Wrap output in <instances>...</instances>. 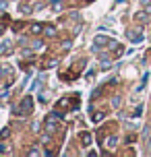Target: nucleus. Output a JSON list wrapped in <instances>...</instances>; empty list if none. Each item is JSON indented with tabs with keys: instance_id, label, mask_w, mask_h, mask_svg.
I'll return each mask as SVG.
<instances>
[{
	"instance_id": "1",
	"label": "nucleus",
	"mask_w": 151,
	"mask_h": 157,
	"mask_svg": "<svg viewBox=\"0 0 151 157\" xmlns=\"http://www.w3.org/2000/svg\"><path fill=\"white\" fill-rule=\"evenodd\" d=\"M31 110H33V99H31V97H25L19 105H15V108H13V112H15L17 116H27Z\"/></svg>"
},
{
	"instance_id": "2",
	"label": "nucleus",
	"mask_w": 151,
	"mask_h": 157,
	"mask_svg": "<svg viewBox=\"0 0 151 157\" xmlns=\"http://www.w3.org/2000/svg\"><path fill=\"white\" fill-rule=\"evenodd\" d=\"M58 124H60V114L58 112H54V114H50L46 118V130L48 132H56L58 130Z\"/></svg>"
},
{
	"instance_id": "3",
	"label": "nucleus",
	"mask_w": 151,
	"mask_h": 157,
	"mask_svg": "<svg viewBox=\"0 0 151 157\" xmlns=\"http://www.w3.org/2000/svg\"><path fill=\"white\" fill-rule=\"evenodd\" d=\"M95 46H116L112 39H108V37H103V35H97L95 37V41H93Z\"/></svg>"
},
{
	"instance_id": "4",
	"label": "nucleus",
	"mask_w": 151,
	"mask_h": 157,
	"mask_svg": "<svg viewBox=\"0 0 151 157\" xmlns=\"http://www.w3.org/2000/svg\"><path fill=\"white\" fill-rule=\"evenodd\" d=\"M143 141H145V147H151V128L149 126L143 128Z\"/></svg>"
},
{
	"instance_id": "5",
	"label": "nucleus",
	"mask_w": 151,
	"mask_h": 157,
	"mask_svg": "<svg viewBox=\"0 0 151 157\" xmlns=\"http://www.w3.org/2000/svg\"><path fill=\"white\" fill-rule=\"evenodd\" d=\"M81 143H83V147H89V145H91V134L83 132V134H81Z\"/></svg>"
},
{
	"instance_id": "6",
	"label": "nucleus",
	"mask_w": 151,
	"mask_h": 157,
	"mask_svg": "<svg viewBox=\"0 0 151 157\" xmlns=\"http://www.w3.org/2000/svg\"><path fill=\"white\" fill-rule=\"evenodd\" d=\"M116 143H118V139H116V136H110V139H106V147H108V149H114Z\"/></svg>"
},
{
	"instance_id": "7",
	"label": "nucleus",
	"mask_w": 151,
	"mask_h": 157,
	"mask_svg": "<svg viewBox=\"0 0 151 157\" xmlns=\"http://www.w3.org/2000/svg\"><path fill=\"white\" fill-rule=\"evenodd\" d=\"M44 27H46V25H40V23L31 25V33H33V35H37V33H41V31H44Z\"/></svg>"
},
{
	"instance_id": "8",
	"label": "nucleus",
	"mask_w": 151,
	"mask_h": 157,
	"mask_svg": "<svg viewBox=\"0 0 151 157\" xmlns=\"http://www.w3.org/2000/svg\"><path fill=\"white\" fill-rule=\"evenodd\" d=\"M128 37L133 39V41H141L143 39V33H139V29H137V33H128Z\"/></svg>"
},
{
	"instance_id": "9",
	"label": "nucleus",
	"mask_w": 151,
	"mask_h": 157,
	"mask_svg": "<svg viewBox=\"0 0 151 157\" xmlns=\"http://www.w3.org/2000/svg\"><path fill=\"white\" fill-rule=\"evenodd\" d=\"M8 52H10V44H2L0 46V56H6Z\"/></svg>"
},
{
	"instance_id": "10",
	"label": "nucleus",
	"mask_w": 151,
	"mask_h": 157,
	"mask_svg": "<svg viewBox=\"0 0 151 157\" xmlns=\"http://www.w3.org/2000/svg\"><path fill=\"white\" fill-rule=\"evenodd\" d=\"M44 33H46V35H56V29L52 25H46V27H44Z\"/></svg>"
},
{
	"instance_id": "11",
	"label": "nucleus",
	"mask_w": 151,
	"mask_h": 157,
	"mask_svg": "<svg viewBox=\"0 0 151 157\" xmlns=\"http://www.w3.org/2000/svg\"><path fill=\"white\" fill-rule=\"evenodd\" d=\"M103 116H106V114H102V112H97V114H93L91 118H93V122H102V120H103Z\"/></svg>"
},
{
	"instance_id": "12",
	"label": "nucleus",
	"mask_w": 151,
	"mask_h": 157,
	"mask_svg": "<svg viewBox=\"0 0 151 157\" xmlns=\"http://www.w3.org/2000/svg\"><path fill=\"white\" fill-rule=\"evenodd\" d=\"M8 134H10V132H8V128H4V130H2V132H0V139H6Z\"/></svg>"
},
{
	"instance_id": "13",
	"label": "nucleus",
	"mask_w": 151,
	"mask_h": 157,
	"mask_svg": "<svg viewBox=\"0 0 151 157\" xmlns=\"http://www.w3.org/2000/svg\"><path fill=\"white\" fill-rule=\"evenodd\" d=\"M141 2H143V4H149V2H151V0H141Z\"/></svg>"
}]
</instances>
